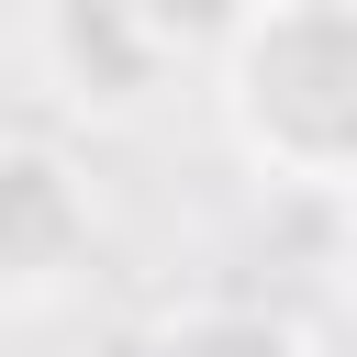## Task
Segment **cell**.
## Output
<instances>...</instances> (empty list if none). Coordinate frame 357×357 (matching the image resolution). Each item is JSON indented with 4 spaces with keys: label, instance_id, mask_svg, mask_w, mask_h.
Returning <instances> with one entry per match:
<instances>
[{
    "label": "cell",
    "instance_id": "6da1fadb",
    "mask_svg": "<svg viewBox=\"0 0 357 357\" xmlns=\"http://www.w3.org/2000/svg\"><path fill=\"white\" fill-rule=\"evenodd\" d=\"M78 190H67V167L56 156H33V145H11L0 156V268L11 279H45L67 245H78Z\"/></svg>",
    "mask_w": 357,
    "mask_h": 357
}]
</instances>
